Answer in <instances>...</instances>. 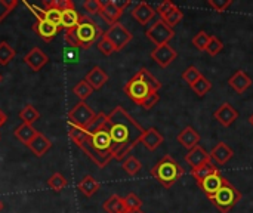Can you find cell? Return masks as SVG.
Returning <instances> with one entry per match:
<instances>
[{
	"instance_id": "obj_1",
	"label": "cell",
	"mask_w": 253,
	"mask_h": 213,
	"mask_svg": "<svg viewBox=\"0 0 253 213\" xmlns=\"http://www.w3.org/2000/svg\"><path fill=\"white\" fill-rule=\"evenodd\" d=\"M105 129L110 133V138L113 142L111 156L117 162H123L127 156H130V151L139 144L141 136L145 130L120 105L107 114Z\"/></svg>"
},
{
	"instance_id": "obj_2",
	"label": "cell",
	"mask_w": 253,
	"mask_h": 213,
	"mask_svg": "<svg viewBox=\"0 0 253 213\" xmlns=\"http://www.w3.org/2000/svg\"><path fill=\"white\" fill-rule=\"evenodd\" d=\"M150 173L165 188H170L172 185H175L184 176L185 170L172 156L166 154L165 157H162L156 163V166L151 169Z\"/></svg>"
},
{
	"instance_id": "obj_3",
	"label": "cell",
	"mask_w": 253,
	"mask_h": 213,
	"mask_svg": "<svg viewBox=\"0 0 253 213\" xmlns=\"http://www.w3.org/2000/svg\"><path fill=\"white\" fill-rule=\"evenodd\" d=\"M76 36L80 47L89 49L92 44L99 42V39L104 36V31L93 19H90L86 15H80V21L76 27Z\"/></svg>"
},
{
	"instance_id": "obj_4",
	"label": "cell",
	"mask_w": 253,
	"mask_h": 213,
	"mask_svg": "<svg viewBox=\"0 0 253 213\" xmlns=\"http://www.w3.org/2000/svg\"><path fill=\"white\" fill-rule=\"evenodd\" d=\"M240 199H242L240 191L234 185H231V182L225 181V184L219 188V191L213 194L209 200L221 213H230L237 206Z\"/></svg>"
},
{
	"instance_id": "obj_5",
	"label": "cell",
	"mask_w": 253,
	"mask_h": 213,
	"mask_svg": "<svg viewBox=\"0 0 253 213\" xmlns=\"http://www.w3.org/2000/svg\"><path fill=\"white\" fill-rule=\"evenodd\" d=\"M95 119H96V113L86 102L76 104L68 113L70 125L80 128V129H87L95 122Z\"/></svg>"
},
{
	"instance_id": "obj_6",
	"label": "cell",
	"mask_w": 253,
	"mask_h": 213,
	"mask_svg": "<svg viewBox=\"0 0 253 213\" xmlns=\"http://www.w3.org/2000/svg\"><path fill=\"white\" fill-rule=\"evenodd\" d=\"M123 90L127 95V98L130 101H133L136 105H141L145 101V98L153 92L151 87L145 83V80L138 73L125 85Z\"/></svg>"
},
{
	"instance_id": "obj_7",
	"label": "cell",
	"mask_w": 253,
	"mask_h": 213,
	"mask_svg": "<svg viewBox=\"0 0 253 213\" xmlns=\"http://www.w3.org/2000/svg\"><path fill=\"white\" fill-rule=\"evenodd\" d=\"M145 36L156 44V46H162V44H168L173 37H175V30L170 28L163 19H157L147 31Z\"/></svg>"
},
{
	"instance_id": "obj_8",
	"label": "cell",
	"mask_w": 253,
	"mask_h": 213,
	"mask_svg": "<svg viewBox=\"0 0 253 213\" xmlns=\"http://www.w3.org/2000/svg\"><path fill=\"white\" fill-rule=\"evenodd\" d=\"M104 36L111 42V44L114 46V49H116V52H119V50H122L123 47H126V44L132 40V33L123 25V24H120V22H117V24H113L105 33H104Z\"/></svg>"
},
{
	"instance_id": "obj_9",
	"label": "cell",
	"mask_w": 253,
	"mask_h": 213,
	"mask_svg": "<svg viewBox=\"0 0 253 213\" xmlns=\"http://www.w3.org/2000/svg\"><path fill=\"white\" fill-rule=\"evenodd\" d=\"M151 58L156 61V64H159L162 68L169 67L176 58H178V52L168 43V44H162V46H156L151 50Z\"/></svg>"
},
{
	"instance_id": "obj_10",
	"label": "cell",
	"mask_w": 253,
	"mask_h": 213,
	"mask_svg": "<svg viewBox=\"0 0 253 213\" xmlns=\"http://www.w3.org/2000/svg\"><path fill=\"white\" fill-rule=\"evenodd\" d=\"M225 178L222 176V173L219 172V169L215 172V173H212V175H209L206 179H203L200 184H199V187L202 188V191L208 196V199H211L213 194H216L218 191H219V188L225 184Z\"/></svg>"
},
{
	"instance_id": "obj_11",
	"label": "cell",
	"mask_w": 253,
	"mask_h": 213,
	"mask_svg": "<svg viewBox=\"0 0 253 213\" xmlns=\"http://www.w3.org/2000/svg\"><path fill=\"white\" fill-rule=\"evenodd\" d=\"M33 31L37 33L44 42H52L55 39V36L58 34L59 31V27H56L55 24L46 21L42 15L37 16V21L34 22L33 25Z\"/></svg>"
},
{
	"instance_id": "obj_12",
	"label": "cell",
	"mask_w": 253,
	"mask_h": 213,
	"mask_svg": "<svg viewBox=\"0 0 253 213\" xmlns=\"http://www.w3.org/2000/svg\"><path fill=\"white\" fill-rule=\"evenodd\" d=\"M213 117H215V120L219 122L222 126L230 128V126L239 119V111H237L230 102H224V104H221L219 108L215 111Z\"/></svg>"
},
{
	"instance_id": "obj_13",
	"label": "cell",
	"mask_w": 253,
	"mask_h": 213,
	"mask_svg": "<svg viewBox=\"0 0 253 213\" xmlns=\"http://www.w3.org/2000/svg\"><path fill=\"white\" fill-rule=\"evenodd\" d=\"M24 62H25L33 71H40V70L49 62V56H47L40 47H33V49L24 56Z\"/></svg>"
},
{
	"instance_id": "obj_14",
	"label": "cell",
	"mask_w": 253,
	"mask_h": 213,
	"mask_svg": "<svg viewBox=\"0 0 253 213\" xmlns=\"http://www.w3.org/2000/svg\"><path fill=\"white\" fill-rule=\"evenodd\" d=\"M185 162L191 166V169H197V168H200V166H203L212 160H211V154L202 145H197L187 153Z\"/></svg>"
},
{
	"instance_id": "obj_15",
	"label": "cell",
	"mask_w": 253,
	"mask_h": 213,
	"mask_svg": "<svg viewBox=\"0 0 253 213\" xmlns=\"http://www.w3.org/2000/svg\"><path fill=\"white\" fill-rule=\"evenodd\" d=\"M176 139H178V142H179L184 148H187V150L190 151V150H193L194 147L199 145V142H200L202 138H200V133H199L193 126H185L184 130H181V132L178 133Z\"/></svg>"
},
{
	"instance_id": "obj_16",
	"label": "cell",
	"mask_w": 253,
	"mask_h": 213,
	"mask_svg": "<svg viewBox=\"0 0 253 213\" xmlns=\"http://www.w3.org/2000/svg\"><path fill=\"white\" fill-rule=\"evenodd\" d=\"M165 138L163 135L156 129V128H150V129H145L142 136H141V144L148 150V151H156L162 144H163Z\"/></svg>"
},
{
	"instance_id": "obj_17",
	"label": "cell",
	"mask_w": 253,
	"mask_h": 213,
	"mask_svg": "<svg viewBox=\"0 0 253 213\" xmlns=\"http://www.w3.org/2000/svg\"><path fill=\"white\" fill-rule=\"evenodd\" d=\"M99 15L111 27L113 24H117L119 22L120 16L123 15V10L116 6L114 0H107V1H102V7H101Z\"/></svg>"
},
{
	"instance_id": "obj_18",
	"label": "cell",
	"mask_w": 253,
	"mask_h": 213,
	"mask_svg": "<svg viewBox=\"0 0 253 213\" xmlns=\"http://www.w3.org/2000/svg\"><path fill=\"white\" fill-rule=\"evenodd\" d=\"M156 15V9L150 6L147 1H139L133 9H132V16L136 19L138 24L147 25Z\"/></svg>"
},
{
	"instance_id": "obj_19",
	"label": "cell",
	"mask_w": 253,
	"mask_h": 213,
	"mask_svg": "<svg viewBox=\"0 0 253 213\" xmlns=\"http://www.w3.org/2000/svg\"><path fill=\"white\" fill-rule=\"evenodd\" d=\"M228 85L231 89H234L237 93L243 95L251 86H252V79L243 71V70H237L230 79H228Z\"/></svg>"
},
{
	"instance_id": "obj_20",
	"label": "cell",
	"mask_w": 253,
	"mask_h": 213,
	"mask_svg": "<svg viewBox=\"0 0 253 213\" xmlns=\"http://www.w3.org/2000/svg\"><path fill=\"white\" fill-rule=\"evenodd\" d=\"M30 148V151L36 156V157H43L50 148H52V142L47 136H44L42 132H37V135L31 139V142L27 145Z\"/></svg>"
},
{
	"instance_id": "obj_21",
	"label": "cell",
	"mask_w": 253,
	"mask_h": 213,
	"mask_svg": "<svg viewBox=\"0 0 253 213\" xmlns=\"http://www.w3.org/2000/svg\"><path fill=\"white\" fill-rule=\"evenodd\" d=\"M209 154H211V160H213L219 166L228 163L234 157V151L225 142H218Z\"/></svg>"
},
{
	"instance_id": "obj_22",
	"label": "cell",
	"mask_w": 253,
	"mask_h": 213,
	"mask_svg": "<svg viewBox=\"0 0 253 213\" xmlns=\"http://www.w3.org/2000/svg\"><path fill=\"white\" fill-rule=\"evenodd\" d=\"M84 80L90 85V87L93 90H99L102 89V86L108 82V74L101 68V67H93L84 77Z\"/></svg>"
},
{
	"instance_id": "obj_23",
	"label": "cell",
	"mask_w": 253,
	"mask_h": 213,
	"mask_svg": "<svg viewBox=\"0 0 253 213\" xmlns=\"http://www.w3.org/2000/svg\"><path fill=\"white\" fill-rule=\"evenodd\" d=\"M99 182L92 176V175H84L83 178H82V181L79 182V191L84 196V197H92L93 194H96L98 193V190H99Z\"/></svg>"
},
{
	"instance_id": "obj_24",
	"label": "cell",
	"mask_w": 253,
	"mask_h": 213,
	"mask_svg": "<svg viewBox=\"0 0 253 213\" xmlns=\"http://www.w3.org/2000/svg\"><path fill=\"white\" fill-rule=\"evenodd\" d=\"M37 132H39V130H36V129L33 128V125H25V123H22V125H19V126L13 130V135H15V138H16L18 141H21L24 145H28V144L31 142V139L37 135Z\"/></svg>"
},
{
	"instance_id": "obj_25",
	"label": "cell",
	"mask_w": 253,
	"mask_h": 213,
	"mask_svg": "<svg viewBox=\"0 0 253 213\" xmlns=\"http://www.w3.org/2000/svg\"><path fill=\"white\" fill-rule=\"evenodd\" d=\"M104 211L107 213H125L126 208H125V202L123 197H120L119 194H111L102 205Z\"/></svg>"
},
{
	"instance_id": "obj_26",
	"label": "cell",
	"mask_w": 253,
	"mask_h": 213,
	"mask_svg": "<svg viewBox=\"0 0 253 213\" xmlns=\"http://www.w3.org/2000/svg\"><path fill=\"white\" fill-rule=\"evenodd\" d=\"M216 170H218V168L212 162H209V163H206V165H203V166H200L197 169H191V176L194 178V181L199 185L203 179H206L209 175L215 173Z\"/></svg>"
},
{
	"instance_id": "obj_27",
	"label": "cell",
	"mask_w": 253,
	"mask_h": 213,
	"mask_svg": "<svg viewBox=\"0 0 253 213\" xmlns=\"http://www.w3.org/2000/svg\"><path fill=\"white\" fill-rule=\"evenodd\" d=\"M80 21V15L76 9H67L61 13V27L65 30L76 28Z\"/></svg>"
},
{
	"instance_id": "obj_28",
	"label": "cell",
	"mask_w": 253,
	"mask_h": 213,
	"mask_svg": "<svg viewBox=\"0 0 253 213\" xmlns=\"http://www.w3.org/2000/svg\"><path fill=\"white\" fill-rule=\"evenodd\" d=\"M123 170L129 175V176H135L139 173V170L142 169V163L135 157V156H127L123 163H122Z\"/></svg>"
},
{
	"instance_id": "obj_29",
	"label": "cell",
	"mask_w": 253,
	"mask_h": 213,
	"mask_svg": "<svg viewBox=\"0 0 253 213\" xmlns=\"http://www.w3.org/2000/svg\"><path fill=\"white\" fill-rule=\"evenodd\" d=\"M19 119L22 123L25 125H33L34 122H37L40 119V113L36 110V107L33 105H25L21 111H19Z\"/></svg>"
},
{
	"instance_id": "obj_30",
	"label": "cell",
	"mask_w": 253,
	"mask_h": 213,
	"mask_svg": "<svg viewBox=\"0 0 253 213\" xmlns=\"http://www.w3.org/2000/svg\"><path fill=\"white\" fill-rule=\"evenodd\" d=\"M92 92H93V89L90 87V85L83 79V80H80L74 87H73V93L80 99V102H84L90 95H92Z\"/></svg>"
},
{
	"instance_id": "obj_31",
	"label": "cell",
	"mask_w": 253,
	"mask_h": 213,
	"mask_svg": "<svg viewBox=\"0 0 253 213\" xmlns=\"http://www.w3.org/2000/svg\"><path fill=\"white\" fill-rule=\"evenodd\" d=\"M16 56L15 49L7 42H0V65H7Z\"/></svg>"
},
{
	"instance_id": "obj_32",
	"label": "cell",
	"mask_w": 253,
	"mask_h": 213,
	"mask_svg": "<svg viewBox=\"0 0 253 213\" xmlns=\"http://www.w3.org/2000/svg\"><path fill=\"white\" fill-rule=\"evenodd\" d=\"M67 185H68L67 179H65V178H64V175H62V173H59V172H55V173L47 179V187H49L50 190H53L55 193L62 191Z\"/></svg>"
},
{
	"instance_id": "obj_33",
	"label": "cell",
	"mask_w": 253,
	"mask_h": 213,
	"mask_svg": "<svg viewBox=\"0 0 253 213\" xmlns=\"http://www.w3.org/2000/svg\"><path fill=\"white\" fill-rule=\"evenodd\" d=\"M191 89L194 90V93L197 95V96H205L211 89H212V82L209 80V79H206L205 76H202L193 86H191Z\"/></svg>"
},
{
	"instance_id": "obj_34",
	"label": "cell",
	"mask_w": 253,
	"mask_h": 213,
	"mask_svg": "<svg viewBox=\"0 0 253 213\" xmlns=\"http://www.w3.org/2000/svg\"><path fill=\"white\" fill-rule=\"evenodd\" d=\"M182 18H184V12H182L178 6H175V7L163 18V21H165L170 28H173L175 25H178V24L182 21Z\"/></svg>"
},
{
	"instance_id": "obj_35",
	"label": "cell",
	"mask_w": 253,
	"mask_h": 213,
	"mask_svg": "<svg viewBox=\"0 0 253 213\" xmlns=\"http://www.w3.org/2000/svg\"><path fill=\"white\" fill-rule=\"evenodd\" d=\"M138 74L145 80V83L151 87V90L153 92H159L160 90V87H162V83L147 70V68H141L139 71H138Z\"/></svg>"
},
{
	"instance_id": "obj_36",
	"label": "cell",
	"mask_w": 253,
	"mask_h": 213,
	"mask_svg": "<svg viewBox=\"0 0 253 213\" xmlns=\"http://www.w3.org/2000/svg\"><path fill=\"white\" fill-rule=\"evenodd\" d=\"M61 13L62 12H59L58 9H53V7H44V9H42V16L46 21L55 24L59 28H61Z\"/></svg>"
},
{
	"instance_id": "obj_37",
	"label": "cell",
	"mask_w": 253,
	"mask_h": 213,
	"mask_svg": "<svg viewBox=\"0 0 253 213\" xmlns=\"http://www.w3.org/2000/svg\"><path fill=\"white\" fill-rule=\"evenodd\" d=\"M203 74H202V71L197 68V67H194V65H190L184 73H182V80L184 82H187L190 86H193L200 77H202Z\"/></svg>"
},
{
	"instance_id": "obj_38",
	"label": "cell",
	"mask_w": 253,
	"mask_h": 213,
	"mask_svg": "<svg viewBox=\"0 0 253 213\" xmlns=\"http://www.w3.org/2000/svg\"><path fill=\"white\" fill-rule=\"evenodd\" d=\"M43 7H53L58 9L59 12H64L67 9H76L71 0H49L43 3Z\"/></svg>"
},
{
	"instance_id": "obj_39",
	"label": "cell",
	"mask_w": 253,
	"mask_h": 213,
	"mask_svg": "<svg viewBox=\"0 0 253 213\" xmlns=\"http://www.w3.org/2000/svg\"><path fill=\"white\" fill-rule=\"evenodd\" d=\"M209 40H211V34H208L206 31L202 30V31H199V33L193 37L191 43H193V46H196L199 50H206Z\"/></svg>"
},
{
	"instance_id": "obj_40",
	"label": "cell",
	"mask_w": 253,
	"mask_h": 213,
	"mask_svg": "<svg viewBox=\"0 0 253 213\" xmlns=\"http://www.w3.org/2000/svg\"><path fill=\"white\" fill-rule=\"evenodd\" d=\"M123 202L126 211H139L142 208V200L135 193H129L126 197H123Z\"/></svg>"
},
{
	"instance_id": "obj_41",
	"label": "cell",
	"mask_w": 253,
	"mask_h": 213,
	"mask_svg": "<svg viewBox=\"0 0 253 213\" xmlns=\"http://www.w3.org/2000/svg\"><path fill=\"white\" fill-rule=\"evenodd\" d=\"M224 49V43L221 39H218L216 36H211V40L208 43V47H206V52L212 56H216L219 52H222Z\"/></svg>"
},
{
	"instance_id": "obj_42",
	"label": "cell",
	"mask_w": 253,
	"mask_h": 213,
	"mask_svg": "<svg viewBox=\"0 0 253 213\" xmlns=\"http://www.w3.org/2000/svg\"><path fill=\"white\" fill-rule=\"evenodd\" d=\"M18 0H0V24L16 7Z\"/></svg>"
},
{
	"instance_id": "obj_43",
	"label": "cell",
	"mask_w": 253,
	"mask_h": 213,
	"mask_svg": "<svg viewBox=\"0 0 253 213\" xmlns=\"http://www.w3.org/2000/svg\"><path fill=\"white\" fill-rule=\"evenodd\" d=\"M96 46H98L99 52H101V53H104L105 56H110L111 53H114V52H116L114 46L111 44V42H110L105 36H102V37L99 39V42L96 43Z\"/></svg>"
},
{
	"instance_id": "obj_44",
	"label": "cell",
	"mask_w": 253,
	"mask_h": 213,
	"mask_svg": "<svg viewBox=\"0 0 253 213\" xmlns=\"http://www.w3.org/2000/svg\"><path fill=\"white\" fill-rule=\"evenodd\" d=\"M208 4H209L213 10L222 13V12H225V10L233 4V0H209Z\"/></svg>"
},
{
	"instance_id": "obj_45",
	"label": "cell",
	"mask_w": 253,
	"mask_h": 213,
	"mask_svg": "<svg viewBox=\"0 0 253 213\" xmlns=\"http://www.w3.org/2000/svg\"><path fill=\"white\" fill-rule=\"evenodd\" d=\"M83 7L90 15H95V13H99L101 12L102 1L101 0H86V1H83Z\"/></svg>"
},
{
	"instance_id": "obj_46",
	"label": "cell",
	"mask_w": 253,
	"mask_h": 213,
	"mask_svg": "<svg viewBox=\"0 0 253 213\" xmlns=\"http://www.w3.org/2000/svg\"><path fill=\"white\" fill-rule=\"evenodd\" d=\"M176 4H173L172 1H169V0H165V1H162L160 4H157V7H156V13H159L160 15V19H163L173 7H175Z\"/></svg>"
},
{
	"instance_id": "obj_47",
	"label": "cell",
	"mask_w": 253,
	"mask_h": 213,
	"mask_svg": "<svg viewBox=\"0 0 253 213\" xmlns=\"http://www.w3.org/2000/svg\"><path fill=\"white\" fill-rule=\"evenodd\" d=\"M65 42L68 44V47L71 49H76V47H80L79 44V40H77V36H76V28H70V30H65Z\"/></svg>"
},
{
	"instance_id": "obj_48",
	"label": "cell",
	"mask_w": 253,
	"mask_h": 213,
	"mask_svg": "<svg viewBox=\"0 0 253 213\" xmlns=\"http://www.w3.org/2000/svg\"><path fill=\"white\" fill-rule=\"evenodd\" d=\"M159 99H160L159 92H151V93L145 98V101L141 104V107H142L144 110H151V108L159 102Z\"/></svg>"
},
{
	"instance_id": "obj_49",
	"label": "cell",
	"mask_w": 253,
	"mask_h": 213,
	"mask_svg": "<svg viewBox=\"0 0 253 213\" xmlns=\"http://www.w3.org/2000/svg\"><path fill=\"white\" fill-rule=\"evenodd\" d=\"M6 122H7V116H6V114H4V113L0 110V128H1V126L6 123Z\"/></svg>"
},
{
	"instance_id": "obj_50",
	"label": "cell",
	"mask_w": 253,
	"mask_h": 213,
	"mask_svg": "<svg viewBox=\"0 0 253 213\" xmlns=\"http://www.w3.org/2000/svg\"><path fill=\"white\" fill-rule=\"evenodd\" d=\"M125 213H145V212H142V211L139 209V211H126Z\"/></svg>"
},
{
	"instance_id": "obj_51",
	"label": "cell",
	"mask_w": 253,
	"mask_h": 213,
	"mask_svg": "<svg viewBox=\"0 0 253 213\" xmlns=\"http://www.w3.org/2000/svg\"><path fill=\"white\" fill-rule=\"evenodd\" d=\"M249 123H251V125H252V126H253V113H252V114H251V117H249Z\"/></svg>"
},
{
	"instance_id": "obj_52",
	"label": "cell",
	"mask_w": 253,
	"mask_h": 213,
	"mask_svg": "<svg viewBox=\"0 0 253 213\" xmlns=\"http://www.w3.org/2000/svg\"><path fill=\"white\" fill-rule=\"evenodd\" d=\"M3 211V203H1V200H0V212Z\"/></svg>"
},
{
	"instance_id": "obj_53",
	"label": "cell",
	"mask_w": 253,
	"mask_h": 213,
	"mask_svg": "<svg viewBox=\"0 0 253 213\" xmlns=\"http://www.w3.org/2000/svg\"><path fill=\"white\" fill-rule=\"evenodd\" d=\"M1 80H3V76L0 74V83H1Z\"/></svg>"
}]
</instances>
